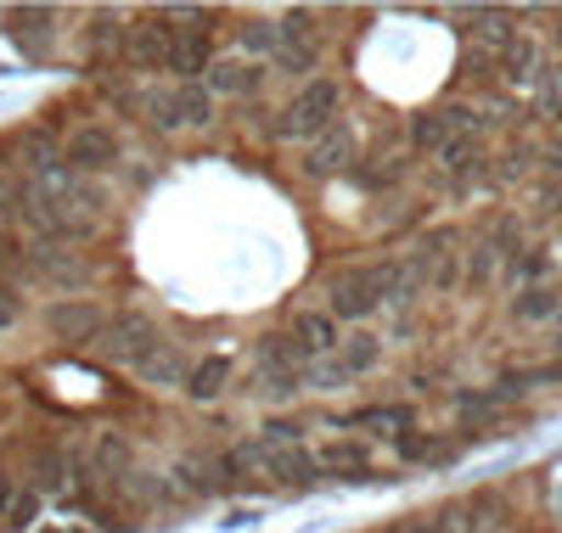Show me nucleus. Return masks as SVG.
<instances>
[{"instance_id":"nucleus-24","label":"nucleus","mask_w":562,"mask_h":533,"mask_svg":"<svg viewBox=\"0 0 562 533\" xmlns=\"http://www.w3.org/2000/svg\"><path fill=\"white\" fill-rule=\"evenodd\" d=\"M113 39H119V29H113V12H102L97 23H90V45H97V52H108Z\"/></svg>"},{"instance_id":"nucleus-1","label":"nucleus","mask_w":562,"mask_h":533,"mask_svg":"<svg viewBox=\"0 0 562 533\" xmlns=\"http://www.w3.org/2000/svg\"><path fill=\"white\" fill-rule=\"evenodd\" d=\"M326 124H338V79H310L276 118L281 140H315Z\"/></svg>"},{"instance_id":"nucleus-19","label":"nucleus","mask_w":562,"mask_h":533,"mask_svg":"<svg viewBox=\"0 0 562 533\" xmlns=\"http://www.w3.org/2000/svg\"><path fill=\"white\" fill-rule=\"evenodd\" d=\"M501 68H506V79H529L535 73V39L529 34H512L506 52H501Z\"/></svg>"},{"instance_id":"nucleus-4","label":"nucleus","mask_w":562,"mask_h":533,"mask_svg":"<svg viewBox=\"0 0 562 533\" xmlns=\"http://www.w3.org/2000/svg\"><path fill=\"white\" fill-rule=\"evenodd\" d=\"M304 354L288 343V337H265L259 343V376H254V394L265 399H293L304 387Z\"/></svg>"},{"instance_id":"nucleus-15","label":"nucleus","mask_w":562,"mask_h":533,"mask_svg":"<svg viewBox=\"0 0 562 533\" xmlns=\"http://www.w3.org/2000/svg\"><path fill=\"white\" fill-rule=\"evenodd\" d=\"M0 23H7V29H12L23 45H34V39L52 34L57 12H52V7H7V12H0Z\"/></svg>"},{"instance_id":"nucleus-27","label":"nucleus","mask_w":562,"mask_h":533,"mask_svg":"<svg viewBox=\"0 0 562 533\" xmlns=\"http://www.w3.org/2000/svg\"><path fill=\"white\" fill-rule=\"evenodd\" d=\"M254 522H259V511H231L225 517V528H254Z\"/></svg>"},{"instance_id":"nucleus-13","label":"nucleus","mask_w":562,"mask_h":533,"mask_svg":"<svg viewBox=\"0 0 562 533\" xmlns=\"http://www.w3.org/2000/svg\"><path fill=\"white\" fill-rule=\"evenodd\" d=\"M203 90L209 95H248V90H259V68L248 57H209Z\"/></svg>"},{"instance_id":"nucleus-8","label":"nucleus","mask_w":562,"mask_h":533,"mask_svg":"<svg viewBox=\"0 0 562 533\" xmlns=\"http://www.w3.org/2000/svg\"><path fill=\"white\" fill-rule=\"evenodd\" d=\"M349 158H355V129L338 118V124H326V129L315 135V147L304 152V174H310V180H326V174H338Z\"/></svg>"},{"instance_id":"nucleus-22","label":"nucleus","mask_w":562,"mask_h":533,"mask_svg":"<svg viewBox=\"0 0 562 533\" xmlns=\"http://www.w3.org/2000/svg\"><path fill=\"white\" fill-rule=\"evenodd\" d=\"M551 309H557V304H551V293H540V286L518 298V315H524V320H540V315H551Z\"/></svg>"},{"instance_id":"nucleus-28","label":"nucleus","mask_w":562,"mask_h":533,"mask_svg":"<svg viewBox=\"0 0 562 533\" xmlns=\"http://www.w3.org/2000/svg\"><path fill=\"white\" fill-rule=\"evenodd\" d=\"M18 506V495H12V483H0V511H12Z\"/></svg>"},{"instance_id":"nucleus-5","label":"nucleus","mask_w":562,"mask_h":533,"mask_svg":"<svg viewBox=\"0 0 562 533\" xmlns=\"http://www.w3.org/2000/svg\"><path fill=\"white\" fill-rule=\"evenodd\" d=\"M45 326H52L57 343H97V331L108 326V309L97 298H63L45 309Z\"/></svg>"},{"instance_id":"nucleus-3","label":"nucleus","mask_w":562,"mask_h":533,"mask_svg":"<svg viewBox=\"0 0 562 533\" xmlns=\"http://www.w3.org/2000/svg\"><path fill=\"white\" fill-rule=\"evenodd\" d=\"M158 343V331H153V320L140 315V309H124V315H108V326L97 331V354L102 360H113V365H140L147 360V349Z\"/></svg>"},{"instance_id":"nucleus-11","label":"nucleus","mask_w":562,"mask_h":533,"mask_svg":"<svg viewBox=\"0 0 562 533\" xmlns=\"http://www.w3.org/2000/svg\"><path fill=\"white\" fill-rule=\"evenodd\" d=\"M259 450H265V444H259ZM259 472H265L270 483H281V489H310V483L321 477V472H315V455H304L299 444L265 450V455H259Z\"/></svg>"},{"instance_id":"nucleus-6","label":"nucleus","mask_w":562,"mask_h":533,"mask_svg":"<svg viewBox=\"0 0 562 533\" xmlns=\"http://www.w3.org/2000/svg\"><path fill=\"white\" fill-rule=\"evenodd\" d=\"M74 174H102V169H113L119 163V135L113 129H102V124H85V129H74V140H68V158H63Z\"/></svg>"},{"instance_id":"nucleus-20","label":"nucleus","mask_w":562,"mask_h":533,"mask_svg":"<svg viewBox=\"0 0 562 533\" xmlns=\"http://www.w3.org/2000/svg\"><path fill=\"white\" fill-rule=\"evenodd\" d=\"M439 163H445L450 174H467V169H479V163H484V152H479V140H473V135H456L450 147H439Z\"/></svg>"},{"instance_id":"nucleus-10","label":"nucleus","mask_w":562,"mask_h":533,"mask_svg":"<svg viewBox=\"0 0 562 533\" xmlns=\"http://www.w3.org/2000/svg\"><path fill=\"white\" fill-rule=\"evenodd\" d=\"M315 472L338 477V483H371V477H378V472H371V450H366V444H355V439H333V444H321Z\"/></svg>"},{"instance_id":"nucleus-18","label":"nucleus","mask_w":562,"mask_h":533,"mask_svg":"<svg viewBox=\"0 0 562 533\" xmlns=\"http://www.w3.org/2000/svg\"><path fill=\"white\" fill-rule=\"evenodd\" d=\"M338 427H378V432H394V427H411V410H405V405H371V410L338 416Z\"/></svg>"},{"instance_id":"nucleus-14","label":"nucleus","mask_w":562,"mask_h":533,"mask_svg":"<svg viewBox=\"0 0 562 533\" xmlns=\"http://www.w3.org/2000/svg\"><path fill=\"white\" fill-rule=\"evenodd\" d=\"M135 376L147 382V387H175V382L186 376V360H180V349H175V343H153V349H147V360L135 365Z\"/></svg>"},{"instance_id":"nucleus-29","label":"nucleus","mask_w":562,"mask_h":533,"mask_svg":"<svg viewBox=\"0 0 562 533\" xmlns=\"http://www.w3.org/2000/svg\"><path fill=\"white\" fill-rule=\"evenodd\" d=\"M557 320H562V315H557Z\"/></svg>"},{"instance_id":"nucleus-2","label":"nucleus","mask_w":562,"mask_h":533,"mask_svg":"<svg viewBox=\"0 0 562 533\" xmlns=\"http://www.w3.org/2000/svg\"><path fill=\"white\" fill-rule=\"evenodd\" d=\"M147 113L158 129H203L214 124V95L203 84H169L147 95Z\"/></svg>"},{"instance_id":"nucleus-7","label":"nucleus","mask_w":562,"mask_h":533,"mask_svg":"<svg viewBox=\"0 0 562 533\" xmlns=\"http://www.w3.org/2000/svg\"><path fill=\"white\" fill-rule=\"evenodd\" d=\"M288 343L304 354V360H326V354H338V320L326 315V309H299L293 315V331H288Z\"/></svg>"},{"instance_id":"nucleus-9","label":"nucleus","mask_w":562,"mask_h":533,"mask_svg":"<svg viewBox=\"0 0 562 533\" xmlns=\"http://www.w3.org/2000/svg\"><path fill=\"white\" fill-rule=\"evenodd\" d=\"M169 39H175V29H164V12L158 18H140L135 29H130V63L140 68V73H164L169 68Z\"/></svg>"},{"instance_id":"nucleus-16","label":"nucleus","mask_w":562,"mask_h":533,"mask_svg":"<svg viewBox=\"0 0 562 533\" xmlns=\"http://www.w3.org/2000/svg\"><path fill=\"white\" fill-rule=\"evenodd\" d=\"M333 360L344 365V376H360V371H371V365L383 360V343H378L371 331H355V337H344V343H338Z\"/></svg>"},{"instance_id":"nucleus-21","label":"nucleus","mask_w":562,"mask_h":533,"mask_svg":"<svg viewBox=\"0 0 562 533\" xmlns=\"http://www.w3.org/2000/svg\"><path fill=\"white\" fill-rule=\"evenodd\" d=\"M63 466H68V461H63L57 450H45V455L34 461V472H40V477H34V483H40V495H63V489H68V477H63Z\"/></svg>"},{"instance_id":"nucleus-12","label":"nucleus","mask_w":562,"mask_h":533,"mask_svg":"<svg viewBox=\"0 0 562 533\" xmlns=\"http://www.w3.org/2000/svg\"><path fill=\"white\" fill-rule=\"evenodd\" d=\"M456 135H473V113L467 107H439V113H422L416 118V129H411V140L422 152H439V147H450Z\"/></svg>"},{"instance_id":"nucleus-17","label":"nucleus","mask_w":562,"mask_h":533,"mask_svg":"<svg viewBox=\"0 0 562 533\" xmlns=\"http://www.w3.org/2000/svg\"><path fill=\"white\" fill-rule=\"evenodd\" d=\"M225 382H231V360H225V354H209V360H198V365H192V376H186V394L209 405Z\"/></svg>"},{"instance_id":"nucleus-23","label":"nucleus","mask_w":562,"mask_h":533,"mask_svg":"<svg viewBox=\"0 0 562 533\" xmlns=\"http://www.w3.org/2000/svg\"><path fill=\"white\" fill-rule=\"evenodd\" d=\"M540 102H546V113L562 124V73H546V84H540Z\"/></svg>"},{"instance_id":"nucleus-25","label":"nucleus","mask_w":562,"mask_h":533,"mask_svg":"<svg viewBox=\"0 0 562 533\" xmlns=\"http://www.w3.org/2000/svg\"><path fill=\"white\" fill-rule=\"evenodd\" d=\"M18 315H23L18 293H12V286H0V331H7V326H18Z\"/></svg>"},{"instance_id":"nucleus-26","label":"nucleus","mask_w":562,"mask_h":533,"mask_svg":"<svg viewBox=\"0 0 562 533\" xmlns=\"http://www.w3.org/2000/svg\"><path fill=\"white\" fill-rule=\"evenodd\" d=\"M400 455H405V461H428V455H439V450H434L428 439H400Z\"/></svg>"}]
</instances>
